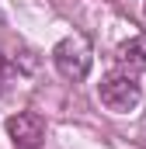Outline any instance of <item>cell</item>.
<instances>
[{"mask_svg":"<svg viewBox=\"0 0 146 149\" xmlns=\"http://www.w3.org/2000/svg\"><path fill=\"white\" fill-rule=\"evenodd\" d=\"M14 76H18V70H14V63L0 52V94H7V87L14 83Z\"/></svg>","mask_w":146,"mask_h":149,"instance_id":"5","label":"cell"},{"mask_svg":"<svg viewBox=\"0 0 146 149\" xmlns=\"http://www.w3.org/2000/svg\"><path fill=\"white\" fill-rule=\"evenodd\" d=\"M7 135L14 139V149H42V139H45V125L38 114H14L7 118Z\"/></svg>","mask_w":146,"mask_h":149,"instance_id":"3","label":"cell"},{"mask_svg":"<svg viewBox=\"0 0 146 149\" xmlns=\"http://www.w3.org/2000/svg\"><path fill=\"white\" fill-rule=\"evenodd\" d=\"M98 97H101V104L108 108V111H132L139 101H143V87H139V80L132 73H108L101 83H98Z\"/></svg>","mask_w":146,"mask_h":149,"instance_id":"1","label":"cell"},{"mask_svg":"<svg viewBox=\"0 0 146 149\" xmlns=\"http://www.w3.org/2000/svg\"><path fill=\"white\" fill-rule=\"evenodd\" d=\"M115 63L122 73H146V42L143 38H129L115 49Z\"/></svg>","mask_w":146,"mask_h":149,"instance_id":"4","label":"cell"},{"mask_svg":"<svg viewBox=\"0 0 146 149\" xmlns=\"http://www.w3.org/2000/svg\"><path fill=\"white\" fill-rule=\"evenodd\" d=\"M52 63H56V70L66 76V80H84V76L91 73V45L84 42L80 35L73 38H63V42H56V49H52Z\"/></svg>","mask_w":146,"mask_h":149,"instance_id":"2","label":"cell"},{"mask_svg":"<svg viewBox=\"0 0 146 149\" xmlns=\"http://www.w3.org/2000/svg\"><path fill=\"white\" fill-rule=\"evenodd\" d=\"M143 17H146V0H143Z\"/></svg>","mask_w":146,"mask_h":149,"instance_id":"6","label":"cell"}]
</instances>
